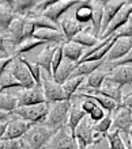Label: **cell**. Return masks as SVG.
<instances>
[{"mask_svg":"<svg viewBox=\"0 0 132 149\" xmlns=\"http://www.w3.org/2000/svg\"><path fill=\"white\" fill-rule=\"evenodd\" d=\"M48 104H49V114H48V118L44 125L54 132L60 130L61 127H66L71 110V100L48 103Z\"/></svg>","mask_w":132,"mask_h":149,"instance_id":"obj_1","label":"cell"},{"mask_svg":"<svg viewBox=\"0 0 132 149\" xmlns=\"http://www.w3.org/2000/svg\"><path fill=\"white\" fill-rule=\"evenodd\" d=\"M12 114L29 122L31 126L44 125L49 114V104L41 103V104H34V106H22L18 107Z\"/></svg>","mask_w":132,"mask_h":149,"instance_id":"obj_2","label":"cell"},{"mask_svg":"<svg viewBox=\"0 0 132 149\" xmlns=\"http://www.w3.org/2000/svg\"><path fill=\"white\" fill-rule=\"evenodd\" d=\"M54 134H56V132L49 129L48 126L34 125L29 129V132L25 134L22 140L30 146V149H42L44 146H47L49 144L51 138Z\"/></svg>","mask_w":132,"mask_h":149,"instance_id":"obj_3","label":"cell"},{"mask_svg":"<svg viewBox=\"0 0 132 149\" xmlns=\"http://www.w3.org/2000/svg\"><path fill=\"white\" fill-rule=\"evenodd\" d=\"M41 86H42V91H44V95H45L47 103H56V102H63V100H68L66 92L63 90V86L54 81L53 76L45 71H42V73H41Z\"/></svg>","mask_w":132,"mask_h":149,"instance_id":"obj_4","label":"cell"},{"mask_svg":"<svg viewBox=\"0 0 132 149\" xmlns=\"http://www.w3.org/2000/svg\"><path fill=\"white\" fill-rule=\"evenodd\" d=\"M93 125H94V122L89 117H86L80 122V125L76 127L75 138H76L79 149H86L90 145H95L98 141H101L102 138H105V137H100V136L95 134V132L93 129Z\"/></svg>","mask_w":132,"mask_h":149,"instance_id":"obj_5","label":"cell"},{"mask_svg":"<svg viewBox=\"0 0 132 149\" xmlns=\"http://www.w3.org/2000/svg\"><path fill=\"white\" fill-rule=\"evenodd\" d=\"M14 95L18 99V107L34 106V104L47 103L45 95H44V91H42V86H37V84L34 87H31V88L19 90L18 92H14Z\"/></svg>","mask_w":132,"mask_h":149,"instance_id":"obj_6","label":"cell"},{"mask_svg":"<svg viewBox=\"0 0 132 149\" xmlns=\"http://www.w3.org/2000/svg\"><path fill=\"white\" fill-rule=\"evenodd\" d=\"M131 127H132L131 110L121 103V104H119V107L114 110V113L112 115V127L110 129H114L117 132H120V133L125 134L127 138H128Z\"/></svg>","mask_w":132,"mask_h":149,"instance_id":"obj_7","label":"cell"},{"mask_svg":"<svg viewBox=\"0 0 132 149\" xmlns=\"http://www.w3.org/2000/svg\"><path fill=\"white\" fill-rule=\"evenodd\" d=\"M78 4H79L78 0H54V3L42 12V15L59 26L60 19L66 14H68L72 8L76 7Z\"/></svg>","mask_w":132,"mask_h":149,"instance_id":"obj_8","label":"cell"},{"mask_svg":"<svg viewBox=\"0 0 132 149\" xmlns=\"http://www.w3.org/2000/svg\"><path fill=\"white\" fill-rule=\"evenodd\" d=\"M30 127L31 125L29 122L23 121L22 118L12 114L10 121L7 122V129H6V133L1 140H22Z\"/></svg>","mask_w":132,"mask_h":149,"instance_id":"obj_9","label":"cell"},{"mask_svg":"<svg viewBox=\"0 0 132 149\" xmlns=\"http://www.w3.org/2000/svg\"><path fill=\"white\" fill-rule=\"evenodd\" d=\"M131 15H132V1H127L124 4V7L121 8L120 11L117 12V15L113 18V20L109 24V27L106 29V31L102 34V37L100 39H106L113 37L121 27H124Z\"/></svg>","mask_w":132,"mask_h":149,"instance_id":"obj_10","label":"cell"},{"mask_svg":"<svg viewBox=\"0 0 132 149\" xmlns=\"http://www.w3.org/2000/svg\"><path fill=\"white\" fill-rule=\"evenodd\" d=\"M47 146L51 149H79L76 138L71 136L67 126L56 132V134L51 138Z\"/></svg>","mask_w":132,"mask_h":149,"instance_id":"obj_11","label":"cell"},{"mask_svg":"<svg viewBox=\"0 0 132 149\" xmlns=\"http://www.w3.org/2000/svg\"><path fill=\"white\" fill-rule=\"evenodd\" d=\"M8 71L11 72V73L14 74V77L20 83V86L23 87V90L25 88H31V87L35 86L34 79H33L31 73L29 72L26 65L20 61L19 57H16L15 61L8 67Z\"/></svg>","mask_w":132,"mask_h":149,"instance_id":"obj_12","label":"cell"},{"mask_svg":"<svg viewBox=\"0 0 132 149\" xmlns=\"http://www.w3.org/2000/svg\"><path fill=\"white\" fill-rule=\"evenodd\" d=\"M132 50V37H116L114 45L112 50L106 57L108 63H116L119 60L124 58Z\"/></svg>","mask_w":132,"mask_h":149,"instance_id":"obj_13","label":"cell"},{"mask_svg":"<svg viewBox=\"0 0 132 149\" xmlns=\"http://www.w3.org/2000/svg\"><path fill=\"white\" fill-rule=\"evenodd\" d=\"M59 45H61V43H48V45H45L41 53L33 58V63L35 65H38L42 71L52 74V60H53L54 52H56Z\"/></svg>","mask_w":132,"mask_h":149,"instance_id":"obj_14","label":"cell"},{"mask_svg":"<svg viewBox=\"0 0 132 149\" xmlns=\"http://www.w3.org/2000/svg\"><path fill=\"white\" fill-rule=\"evenodd\" d=\"M59 27H60V31L63 33V36L67 41H71L75 36H78L79 33L85 29L78 20L75 19L74 15H67V14L60 19Z\"/></svg>","mask_w":132,"mask_h":149,"instance_id":"obj_15","label":"cell"},{"mask_svg":"<svg viewBox=\"0 0 132 149\" xmlns=\"http://www.w3.org/2000/svg\"><path fill=\"white\" fill-rule=\"evenodd\" d=\"M110 80L116 81L121 87H127L132 84V64H123L113 67V71L108 76Z\"/></svg>","mask_w":132,"mask_h":149,"instance_id":"obj_16","label":"cell"},{"mask_svg":"<svg viewBox=\"0 0 132 149\" xmlns=\"http://www.w3.org/2000/svg\"><path fill=\"white\" fill-rule=\"evenodd\" d=\"M127 3V0H106L105 6H104V19H102V34L106 31V29L109 27L110 22L113 18L117 15V12L120 11L121 8L124 7V4Z\"/></svg>","mask_w":132,"mask_h":149,"instance_id":"obj_17","label":"cell"},{"mask_svg":"<svg viewBox=\"0 0 132 149\" xmlns=\"http://www.w3.org/2000/svg\"><path fill=\"white\" fill-rule=\"evenodd\" d=\"M75 19L78 20L79 23L83 27H91V19H93V7H91V0H86V1H79V4L75 7L74 11Z\"/></svg>","mask_w":132,"mask_h":149,"instance_id":"obj_18","label":"cell"},{"mask_svg":"<svg viewBox=\"0 0 132 149\" xmlns=\"http://www.w3.org/2000/svg\"><path fill=\"white\" fill-rule=\"evenodd\" d=\"M86 117H87V114L80 109V104H76V102L71 100V110H70V115H68L67 127H68L71 136L74 138H75V133H76V127L80 125V122Z\"/></svg>","mask_w":132,"mask_h":149,"instance_id":"obj_19","label":"cell"},{"mask_svg":"<svg viewBox=\"0 0 132 149\" xmlns=\"http://www.w3.org/2000/svg\"><path fill=\"white\" fill-rule=\"evenodd\" d=\"M104 0H91V7H93V19H91V29L95 37H101L102 31V19H104Z\"/></svg>","mask_w":132,"mask_h":149,"instance_id":"obj_20","label":"cell"},{"mask_svg":"<svg viewBox=\"0 0 132 149\" xmlns=\"http://www.w3.org/2000/svg\"><path fill=\"white\" fill-rule=\"evenodd\" d=\"M15 18L14 12V4L11 0H1L0 1V33L7 31L8 26Z\"/></svg>","mask_w":132,"mask_h":149,"instance_id":"obj_21","label":"cell"},{"mask_svg":"<svg viewBox=\"0 0 132 149\" xmlns=\"http://www.w3.org/2000/svg\"><path fill=\"white\" fill-rule=\"evenodd\" d=\"M63 54H64V58L78 64L86 54V49L74 41H66L63 43Z\"/></svg>","mask_w":132,"mask_h":149,"instance_id":"obj_22","label":"cell"},{"mask_svg":"<svg viewBox=\"0 0 132 149\" xmlns=\"http://www.w3.org/2000/svg\"><path fill=\"white\" fill-rule=\"evenodd\" d=\"M33 38L38 39V41H42V42H47V43H64L67 41L61 31L49 30V29L35 30V33L33 34Z\"/></svg>","mask_w":132,"mask_h":149,"instance_id":"obj_23","label":"cell"},{"mask_svg":"<svg viewBox=\"0 0 132 149\" xmlns=\"http://www.w3.org/2000/svg\"><path fill=\"white\" fill-rule=\"evenodd\" d=\"M108 76H109V72L104 67H101L100 69H97L95 72H93L90 76L86 77L82 87H85L87 90H100L102 87V84H104V81L108 79Z\"/></svg>","mask_w":132,"mask_h":149,"instance_id":"obj_24","label":"cell"},{"mask_svg":"<svg viewBox=\"0 0 132 149\" xmlns=\"http://www.w3.org/2000/svg\"><path fill=\"white\" fill-rule=\"evenodd\" d=\"M71 41H74V42H76L78 45H80V46H83L85 49H91V47H94L95 45H98L100 43V38L98 37L94 36L93 33V29L90 27H86L83 29L80 33H79L78 36H75L74 38L71 39Z\"/></svg>","mask_w":132,"mask_h":149,"instance_id":"obj_25","label":"cell"},{"mask_svg":"<svg viewBox=\"0 0 132 149\" xmlns=\"http://www.w3.org/2000/svg\"><path fill=\"white\" fill-rule=\"evenodd\" d=\"M105 63H106V60H102V61H86V63H79V64H76V68H75V71H74V73H72L71 77H87V76H90L93 72L100 69Z\"/></svg>","mask_w":132,"mask_h":149,"instance_id":"obj_26","label":"cell"},{"mask_svg":"<svg viewBox=\"0 0 132 149\" xmlns=\"http://www.w3.org/2000/svg\"><path fill=\"white\" fill-rule=\"evenodd\" d=\"M76 95H79L82 98L94 100L98 106L102 107L108 114H113L114 110L119 107V104H117L114 100H112L110 98H106V96H104V95H101V94H76Z\"/></svg>","mask_w":132,"mask_h":149,"instance_id":"obj_27","label":"cell"},{"mask_svg":"<svg viewBox=\"0 0 132 149\" xmlns=\"http://www.w3.org/2000/svg\"><path fill=\"white\" fill-rule=\"evenodd\" d=\"M75 68H76V64L72 63V61H70V60L64 58L61 61V64H60L59 69L56 71V73L53 74L54 81L63 86V84H64V83H66L67 80L72 76V73H74V71H75Z\"/></svg>","mask_w":132,"mask_h":149,"instance_id":"obj_28","label":"cell"},{"mask_svg":"<svg viewBox=\"0 0 132 149\" xmlns=\"http://www.w3.org/2000/svg\"><path fill=\"white\" fill-rule=\"evenodd\" d=\"M16 109H18V99L15 95L10 91L0 92V110L12 114Z\"/></svg>","mask_w":132,"mask_h":149,"instance_id":"obj_29","label":"cell"},{"mask_svg":"<svg viewBox=\"0 0 132 149\" xmlns=\"http://www.w3.org/2000/svg\"><path fill=\"white\" fill-rule=\"evenodd\" d=\"M7 90H23L20 83L14 77V74L8 69L0 76V92H4Z\"/></svg>","mask_w":132,"mask_h":149,"instance_id":"obj_30","label":"cell"},{"mask_svg":"<svg viewBox=\"0 0 132 149\" xmlns=\"http://www.w3.org/2000/svg\"><path fill=\"white\" fill-rule=\"evenodd\" d=\"M14 12L18 16H27L37 6V0H14Z\"/></svg>","mask_w":132,"mask_h":149,"instance_id":"obj_31","label":"cell"},{"mask_svg":"<svg viewBox=\"0 0 132 149\" xmlns=\"http://www.w3.org/2000/svg\"><path fill=\"white\" fill-rule=\"evenodd\" d=\"M45 45H48V43L42 42V41H38V39H34L33 37H31V38H27V39H23V41L15 47L14 56H22L23 53H27V52L33 50V49H35V47H38V46H45Z\"/></svg>","mask_w":132,"mask_h":149,"instance_id":"obj_32","label":"cell"},{"mask_svg":"<svg viewBox=\"0 0 132 149\" xmlns=\"http://www.w3.org/2000/svg\"><path fill=\"white\" fill-rule=\"evenodd\" d=\"M85 80H86V77H71L63 84V90L66 92L68 100H71V98L74 95H76V92H78V90L82 87V84L85 83Z\"/></svg>","mask_w":132,"mask_h":149,"instance_id":"obj_33","label":"cell"},{"mask_svg":"<svg viewBox=\"0 0 132 149\" xmlns=\"http://www.w3.org/2000/svg\"><path fill=\"white\" fill-rule=\"evenodd\" d=\"M106 140H108L109 149H127V144L121 137V133L117 130L109 132L106 134Z\"/></svg>","mask_w":132,"mask_h":149,"instance_id":"obj_34","label":"cell"},{"mask_svg":"<svg viewBox=\"0 0 132 149\" xmlns=\"http://www.w3.org/2000/svg\"><path fill=\"white\" fill-rule=\"evenodd\" d=\"M110 127H112V114H106V117L104 119H101L100 122L93 125L94 132L100 137H106V134L109 133Z\"/></svg>","mask_w":132,"mask_h":149,"instance_id":"obj_35","label":"cell"},{"mask_svg":"<svg viewBox=\"0 0 132 149\" xmlns=\"http://www.w3.org/2000/svg\"><path fill=\"white\" fill-rule=\"evenodd\" d=\"M20 58V61L25 64L27 67V69H29V72L31 73V76H33V79H34V83L37 84V86H41V73H42V69L38 67V65H35L33 61H29V60H26L23 57V56H18Z\"/></svg>","mask_w":132,"mask_h":149,"instance_id":"obj_36","label":"cell"},{"mask_svg":"<svg viewBox=\"0 0 132 149\" xmlns=\"http://www.w3.org/2000/svg\"><path fill=\"white\" fill-rule=\"evenodd\" d=\"M64 60V54H63V43L59 45L56 52H54V56H53V60H52V76L56 73V71L59 69L61 61Z\"/></svg>","mask_w":132,"mask_h":149,"instance_id":"obj_37","label":"cell"},{"mask_svg":"<svg viewBox=\"0 0 132 149\" xmlns=\"http://www.w3.org/2000/svg\"><path fill=\"white\" fill-rule=\"evenodd\" d=\"M78 96H79V95H78ZM79 98H82V96H79ZM82 99H83V102L80 103V109L85 111L87 115H90V114L93 113L94 109H95L98 104L94 102V100H91V99H86V98H82Z\"/></svg>","mask_w":132,"mask_h":149,"instance_id":"obj_38","label":"cell"},{"mask_svg":"<svg viewBox=\"0 0 132 149\" xmlns=\"http://www.w3.org/2000/svg\"><path fill=\"white\" fill-rule=\"evenodd\" d=\"M106 114H108V113H106V111L104 110L102 107L97 106L95 109H94L93 113L90 114V115H87V117H89L90 119H91V121L94 122V123H97V122H100L101 119H104V118L106 117Z\"/></svg>","mask_w":132,"mask_h":149,"instance_id":"obj_39","label":"cell"},{"mask_svg":"<svg viewBox=\"0 0 132 149\" xmlns=\"http://www.w3.org/2000/svg\"><path fill=\"white\" fill-rule=\"evenodd\" d=\"M18 56H7V57H0V76L8 69V67L11 65L16 60Z\"/></svg>","mask_w":132,"mask_h":149,"instance_id":"obj_40","label":"cell"},{"mask_svg":"<svg viewBox=\"0 0 132 149\" xmlns=\"http://www.w3.org/2000/svg\"><path fill=\"white\" fill-rule=\"evenodd\" d=\"M123 64H132V50L129 52L127 56H125L124 58L119 60V61H116V63H108V61H106L105 65H108V72L110 73V72L113 71V67H117V65H123Z\"/></svg>","mask_w":132,"mask_h":149,"instance_id":"obj_41","label":"cell"},{"mask_svg":"<svg viewBox=\"0 0 132 149\" xmlns=\"http://www.w3.org/2000/svg\"><path fill=\"white\" fill-rule=\"evenodd\" d=\"M114 36L116 37H132V15L129 16L128 22L125 23L124 27H121Z\"/></svg>","mask_w":132,"mask_h":149,"instance_id":"obj_42","label":"cell"},{"mask_svg":"<svg viewBox=\"0 0 132 149\" xmlns=\"http://www.w3.org/2000/svg\"><path fill=\"white\" fill-rule=\"evenodd\" d=\"M20 140H0V149H16Z\"/></svg>","mask_w":132,"mask_h":149,"instance_id":"obj_43","label":"cell"},{"mask_svg":"<svg viewBox=\"0 0 132 149\" xmlns=\"http://www.w3.org/2000/svg\"><path fill=\"white\" fill-rule=\"evenodd\" d=\"M0 53H3L4 56H11L7 54V49H6V34L0 33Z\"/></svg>","mask_w":132,"mask_h":149,"instance_id":"obj_44","label":"cell"},{"mask_svg":"<svg viewBox=\"0 0 132 149\" xmlns=\"http://www.w3.org/2000/svg\"><path fill=\"white\" fill-rule=\"evenodd\" d=\"M123 104H124V106H127L128 109H132V94H131V92L123 96Z\"/></svg>","mask_w":132,"mask_h":149,"instance_id":"obj_45","label":"cell"},{"mask_svg":"<svg viewBox=\"0 0 132 149\" xmlns=\"http://www.w3.org/2000/svg\"><path fill=\"white\" fill-rule=\"evenodd\" d=\"M11 115L12 114H8V113H6V111L0 110V123H1V122H8L10 118H11Z\"/></svg>","mask_w":132,"mask_h":149,"instance_id":"obj_46","label":"cell"},{"mask_svg":"<svg viewBox=\"0 0 132 149\" xmlns=\"http://www.w3.org/2000/svg\"><path fill=\"white\" fill-rule=\"evenodd\" d=\"M6 129H7V122H1L0 123V140L3 138L4 133H6Z\"/></svg>","mask_w":132,"mask_h":149,"instance_id":"obj_47","label":"cell"},{"mask_svg":"<svg viewBox=\"0 0 132 149\" xmlns=\"http://www.w3.org/2000/svg\"><path fill=\"white\" fill-rule=\"evenodd\" d=\"M16 149H30V146L27 145V144L23 141V140H20V144L18 145V148H16Z\"/></svg>","mask_w":132,"mask_h":149,"instance_id":"obj_48","label":"cell"},{"mask_svg":"<svg viewBox=\"0 0 132 149\" xmlns=\"http://www.w3.org/2000/svg\"><path fill=\"white\" fill-rule=\"evenodd\" d=\"M128 141L131 142V145H132V127H131V130H129V134H128Z\"/></svg>","mask_w":132,"mask_h":149,"instance_id":"obj_49","label":"cell"},{"mask_svg":"<svg viewBox=\"0 0 132 149\" xmlns=\"http://www.w3.org/2000/svg\"><path fill=\"white\" fill-rule=\"evenodd\" d=\"M127 149H132V145H131V142L128 141V144H127Z\"/></svg>","mask_w":132,"mask_h":149,"instance_id":"obj_50","label":"cell"},{"mask_svg":"<svg viewBox=\"0 0 132 149\" xmlns=\"http://www.w3.org/2000/svg\"><path fill=\"white\" fill-rule=\"evenodd\" d=\"M95 145H97V149H100V145H98V142L95 144ZM101 149H106V148H101Z\"/></svg>","mask_w":132,"mask_h":149,"instance_id":"obj_51","label":"cell"},{"mask_svg":"<svg viewBox=\"0 0 132 149\" xmlns=\"http://www.w3.org/2000/svg\"><path fill=\"white\" fill-rule=\"evenodd\" d=\"M131 94H132V84H131Z\"/></svg>","mask_w":132,"mask_h":149,"instance_id":"obj_52","label":"cell"},{"mask_svg":"<svg viewBox=\"0 0 132 149\" xmlns=\"http://www.w3.org/2000/svg\"><path fill=\"white\" fill-rule=\"evenodd\" d=\"M129 110H131V115H132V109H129Z\"/></svg>","mask_w":132,"mask_h":149,"instance_id":"obj_53","label":"cell"}]
</instances>
